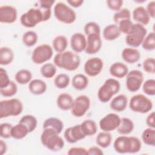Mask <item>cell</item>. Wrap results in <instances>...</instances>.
I'll return each instance as SVG.
<instances>
[{"instance_id":"obj_1","label":"cell","mask_w":155,"mask_h":155,"mask_svg":"<svg viewBox=\"0 0 155 155\" xmlns=\"http://www.w3.org/2000/svg\"><path fill=\"white\" fill-rule=\"evenodd\" d=\"M141 147L142 143L140 139L134 136H120L113 142L114 150L120 154L136 153L140 150Z\"/></svg>"},{"instance_id":"obj_2","label":"cell","mask_w":155,"mask_h":155,"mask_svg":"<svg viewBox=\"0 0 155 155\" xmlns=\"http://www.w3.org/2000/svg\"><path fill=\"white\" fill-rule=\"evenodd\" d=\"M53 62L58 68L72 71L79 68L81 58L76 53L68 50L58 53L54 57Z\"/></svg>"},{"instance_id":"obj_3","label":"cell","mask_w":155,"mask_h":155,"mask_svg":"<svg viewBox=\"0 0 155 155\" xmlns=\"http://www.w3.org/2000/svg\"><path fill=\"white\" fill-rule=\"evenodd\" d=\"M41 142L47 149L51 151H59L64 147V140L59 134L51 128H44L41 135Z\"/></svg>"},{"instance_id":"obj_4","label":"cell","mask_w":155,"mask_h":155,"mask_svg":"<svg viewBox=\"0 0 155 155\" xmlns=\"http://www.w3.org/2000/svg\"><path fill=\"white\" fill-rule=\"evenodd\" d=\"M23 104L18 98L2 100L0 102V118L17 116L23 111Z\"/></svg>"},{"instance_id":"obj_5","label":"cell","mask_w":155,"mask_h":155,"mask_svg":"<svg viewBox=\"0 0 155 155\" xmlns=\"http://www.w3.org/2000/svg\"><path fill=\"white\" fill-rule=\"evenodd\" d=\"M120 88L119 82L113 78L107 79L97 91L98 99L102 103L109 102L111 97L117 93Z\"/></svg>"},{"instance_id":"obj_6","label":"cell","mask_w":155,"mask_h":155,"mask_svg":"<svg viewBox=\"0 0 155 155\" xmlns=\"http://www.w3.org/2000/svg\"><path fill=\"white\" fill-rule=\"evenodd\" d=\"M54 15L57 20L66 24L73 23L76 19L74 10L62 2H58L54 5Z\"/></svg>"},{"instance_id":"obj_7","label":"cell","mask_w":155,"mask_h":155,"mask_svg":"<svg viewBox=\"0 0 155 155\" xmlns=\"http://www.w3.org/2000/svg\"><path fill=\"white\" fill-rule=\"evenodd\" d=\"M147 34L146 28L139 24H133L131 31L126 35L125 41L126 44L133 48L139 47Z\"/></svg>"},{"instance_id":"obj_8","label":"cell","mask_w":155,"mask_h":155,"mask_svg":"<svg viewBox=\"0 0 155 155\" xmlns=\"http://www.w3.org/2000/svg\"><path fill=\"white\" fill-rule=\"evenodd\" d=\"M130 108L134 112L139 113H147L153 108L151 101L142 94L133 95L129 102Z\"/></svg>"},{"instance_id":"obj_9","label":"cell","mask_w":155,"mask_h":155,"mask_svg":"<svg viewBox=\"0 0 155 155\" xmlns=\"http://www.w3.org/2000/svg\"><path fill=\"white\" fill-rule=\"evenodd\" d=\"M42 22H44L43 15L39 7L30 8L20 17L21 25L27 28H33Z\"/></svg>"},{"instance_id":"obj_10","label":"cell","mask_w":155,"mask_h":155,"mask_svg":"<svg viewBox=\"0 0 155 155\" xmlns=\"http://www.w3.org/2000/svg\"><path fill=\"white\" fill-rule=\"evenodd\" d=\"M53 48L50 45L40 44L33 50L31 60L36 64H41L50 60L53 56Z\"/></svg>"},{"instance_id":"obj_11","label":"cell","mask_w":155,"mask_h":155,"mask_svg":"<svg viewBox=\"0 0 155 155\" xmlns=\"http://www.w3.org/2000/svg\"><path fill=\"white\" fill-rule=\"evenodd\" d=\"M90 107V99L88 96L85 94L79 95L74 99L71 108V114L76 117H81L87 113Z\"/></svg>"},{"instance_id":"obj_12","label":"cell","mask_w":155,"mask_h":155,"mask_svg":"<svg viewBox=\"0 0 155 155\" xmlns=\"http://www.w3.org/2000/svg\"><path fill=\"white\" fill-rule=\"evenodd\" d=\"M126 87L131 92L138 91L143 82V75L142 71L137 70H133L128 71L126 76Z\"/></svg>"},{"instance_id":"obj_13","label":"cell","mask_w":155,"mask_h":155,"mask_svg":"<svg viewBox=\"0 0 155 155\" xmlns=\"http://www.w3.org/2000/svg\"><path fill=\"white\" fill-rule=\"evenodd\" d=\"M120 122V117L116 113L107 114L99 121L100 128L107 132L113 131L117 128Z\"/></svg>"},{"instance_id":"obj_14","label":"cell","mask_w":155,"mask_h":155,"mask_svg":"<svg viewBox=\"0 0 155 155\" xmlns=\"http://www.w3.org/2000/svg\"><path fill=\"white\" fill-rule=\"evenodd\" d=\"M103 67L102 60L98 57H93L86 61L84 66V70L88 76L94 77L100 74Z\"/></svg>"},{"instance_id":"obj_15","label":"cell","mask_w":155,"mask_h":155,"mask_svg":"<svg viewBox=\"0 0 155 155\" xmlns=\"http://www.w3.org/2000/svg\"><path fill=\"white\" fill-rule=\"evenodd\" d=\"M16 8L10 5L0 7V22L1 23L12 24L16 21L18 16Z\"/></svg>"},{"instance_id":"obj_16","label":"cell","mask_w":155,"mask_h":155,"mask_svg":"<svg viewBox=\"0 0 155 155\" xmlns=\"http://www.w3.org/2000/svg\"><path fill=\"white\" fill-rule=\"evenodd\" d=\"M102 42L101 35L92 34L87 36L85 52L88 54L97 53L101 48Z\"/></svg>"},{"instance_id":"obj_17","label":"cell","mask_w":155,"mask_h":155,"mask_svg":"<svg viewBox=\"0 0 155 155\" xmlns=\"http://www.w3.org/2000/svg\"><path fill=\"white\" fill-rule=\"evenodd\" d=\"M64 136L66 141L70 143H74L86 137L81 130L80 124L67 128L64 131Z\"/></svg>"},{"instance_id":"obj_18","label":"cell","mask_w":155,"mask_h":155,"mask_svg":"<svg viewBox=\"0 0 155 155\" xmlns=\"http://www.w3.org/2000/svg\"><path fill=\"white\" fill-rule=\"evenodd\" d=\"M87 44V38L80 32L72 35L70 38V45L75 53H81L85 50Z\"/></svg>"},{"instance_id":"obj_19","label":"cell","mask_w":155,"mask_h":155,"mask_svg":"<svg viewBox=\"0 0 155 155\" xmlns=\"http://www.w3.org/2000/svg\"><path fill=\"white\" fill-rule=\"evenodd\" d=\"M133 19L137 24H141L143 26L147 25L150 20L146 8L143 6H137L133 11Z\"/></svg>"},{"instance_id":"obj_20","label":"cell","mask_w":155,"mask_h":155,"mask_svg":"<svg viewBox=\"0 0 155 155\" xmlns=\"http://www.w3.org/2000/svg\"><path fill=\"white\" fill-rule=\"evenodd\" d=\"M141 56L140 51L136 48L127 47L122 51V59L128 64H134L139 61Z\"/></svg>"},{"instance_id":"obj_21","label":"cell","mask_w":155,"mask_h":155,"mask_svg":"<svg viewBox=\"0 0 155 155\" xmlns=\"http://www.w3.org/2000/svg\"><path fill=\"white\" fill-rule=\"evenodd\" d=\"M128 105L127 97L124 94H120L111 101L110 107L111 109L116 112H122L124 111Z\"/></svg>"},{"instance_id":"obj_22","label":"cell","mask_w":155,"mask_h":155,"mask_svg":"<svg viewBox=\"0 0 155 155\" xmlns=\"http://www.w3.org/2000/svg\"><path fill=\"white\" fill-rule=\"evenodd\" d=\"M110 74L116 78H123L127 76L128 73V67L120 62H114L110 67Z\"/></svg>"},{"instance_id":"obj_23","label":"cell","mask_w":155,"mask_h":155,"mask_svg":"<svg viewBox=\"0 0 155 155\" xmlns=\"http://www.w3.org/2000/svg\"><path fill=\"white\" fill-rule=\"evenodd\" d=\"M74 99L71 94L67 93H62L58 95L56 99V104L58 108L62 110L67 111L71 110Z\"/></svg>"},{"instance_id":"obj_24","label":"cell","mask_w":155,"mask_h":155,"mask_svg":"<svg viewBox=\"0 0 155 155\" xmlns=\"http://www.w3.org/2000/svg\"><path fill=\"white\" fill-rule=\"evenodd\" d=\"M46 83L39 79L31 80L28 84V90L31 93L35 95H41L44 94L47 90Z\"/></svg>"},{"instance_id":"obj_25","label":"cell","mask_w":155,"mask_h":155,"mask_svg":"<svg viewBox=\"0 0 155 155\" xmlns=\"http://www.w3.org/2000/svg\"><path fill=\"white\" fill-rule=\"evenodd\" d=\"M121 33L116 24H110L107 25L103 30L102 35L107 41H113L118 38Z\"/></svg>"},{"instance_id":"obj_26","label":"cell","mask_w":155,"mask_h":155,"mask_svg":"<svg viewBox=\"0 0 155 155\" xmlns=\"http://www.w3.org/2000/svg\"><path fill=\"white\" fill-rule=\"evenodd\" d=\"M134 127L133 120L128 117L120 118V122L117 128V131L121 135H127L131 133Z\"/></svg>"},{"instance_id":"obj_27","label":"cell","mask_w":155,"mask_h":155,"mask_svg":"<svg viewBox=\"0 0 155 155\" xmlns=\"http://www.w3.org/2000/svg\"><path fill=\"white\" fill-rule=\"evenodd\" d=\"M14 59V53L8 47L4 46L0 48V64L7 65L12 62Z\"/></svg>"},{"instance_id":"obj_28","label":"cell","mask_w":155,"mask_h":155,"mask_svg":"<svg viewBox=\"0 0 155 155\" xmlns=\"http://www.w3.org/2000/svg\"><path fill=\"white\" fill-rule=\"evenodd\" d=\"M42 128L43 129L47 128H53L60 134L64 128V124L61 119L55 117H51L44 121Z\"/></svg>"},{"instance_id":"obj_29","label":"cell","mask_w":155,"mask_h":155,"mask_svg":"<svg viewBox=\"0 0 155 155\" xmlns=\"http://www.w3.org/2000/svg\"><path fill=\"white\" fill-rule=\"evenodd\" d=\"M28 133H30V132L28 128L24 124L19 122L13 126L11 130L12 137L17 140L24 138Z\"/></svg>"},{"instance_id":"obj_30","label":"cell","mask_w":155,"mask_h":155,"mask_svg":"<svg viewBox=\"0 0 155 155\" xmlns=\"http://www.w3.org/2000/svg\"><path fill=\"white\" fill-rule=\"evenodd\" d=\"M73 87L77 90H83L88 85V78L83 74H75L71 81Z\"/></svg>"},{"instance_id":"obj_31","label":"cell","mask_w":155,"mask_h":155,"mask_svg":"<svg viewBox=\"0 0 155 155\" xmlns=\"http://www.w3.org/2000/svg\"><path fill=\"white\" fill-rule=\"evenodd\" d=\"M81 128L85 136H90L96 133L97 127L96 122L91 119L84 120L81 124Z\"/></svg>"},{"instance_id":"obj_32","label":"cell","mask_w":155,"mask_h":155,"mask_svg":"<svg viewBox=\"0 0 155 155\" xmlns=\"http://www.w3.org/2000/svg\"><path fill=\"white\" fill-rule=\"evenodd\" d=\"M68 45L67 38L64 35L56 36L52 42L53 48L57 53H61L65 51Z\"/></svg>"},{"instance_id":"obj_33","label":"cell","mask_w":155,"mask_h":155,"mask_svg":"<svg viewBox=\"0 0 155 155\" xmlns=\"http://www.w3.org/2000/svg\"><path fill=\"white\" fill-rule=\"evenodd\" d=\"M112 140V136L110 132L102 131L100 132L96 136V142L97 145L103 148L108 147Z\"/></svg>"},{"instance_id":"obj_34","label":"cell","mask_w":155,"mask_h":155,"mask_svg":"<svg viewBox=\"0 0 155 155\" xmlns=\"http://www.w3.org/2000/svg\"><path fill=\"white\" fill-rule=\"evenodd\" d=\"M32 74L31 71L27 69H21L17 71L15 79L16 82L21 85H25L31 81Z\"/></svg>"},{"instance_id":"obj_35","label":"cell","mask_w":155,"mask_h":155,"mask_svg":"<svg viewBox=\"0 0 155 155\" xmlns=\"http://www.w3.org/2000/svg\"><path fill=\"white\" fill-rule=\"evenodd\" d=\"M38 36L37 33L33 30L27 31L22 36V41L23 44L28 47L35 45L38 41Z\"/></svg>"},{"instance_id":"obj_36","label":"cell","mask_w":155,"mask_h":155,"mask_svg":"<svg viewBox=\"0 0 155 155\" xmlns=\"http://www.w3.org/2000/svg\"><path fill=\"white\" fill-rule=\"evenodd\" d=\"M142 140L147 145L154 147L155 145V129L147 128L142 133Z\"/></svg>"},{"instance_id":"obj_37","label":"cell","mask_w":155,"mask_h":155,"mask_svg":"<svg viewBox=\"0 0 155 155\" xmlns=\"http://www.w3.org/2000/svg\"><path fill=\"white\" fill-rule=\"evenodd\" d=\"M19 122L25 125L30 133H31L36 129L38 124L37 119L31 114L24 115L21 118Z\"/></svg>"},{"instance_id":"obj_38","label":"cell","mask_w":155,"mask_h":155,"mask_svg":"<svg viewBox=\"0 0 155 155\" xmlns=\"http://www.w3.org/2000/svg\"><path fill=\"white\" fill-rule=\"evenodd\" d=\"M41 75L45 78H52L56 73V68L54 64L51 63L44 64L40 69Z\"/></svg>"},{"instance_id":"obj_39","label":"cell","mask_w":155,"mask_h":155,"mask_svg":"<svg viewBox=\"0 0 155 155\" xmlns=\"http://www.w3.org/2000/svg\"><path fill=\"white\" fill-rule=\"evenodd\" d=\"M142 48L147 51L154 50L155 48V33L154 31L150 32L145 37L142 43Z\"/></svg>"},{"instance_id":"obj_40","label":"cell","mask_w":155,"mask_h":155,"mask_svg":"<svg viewBox=\"0 0 155 155\" xmlns=\"http://www.w3.org/2000/svg\"><path fill=\"white\" fill-rule=\"evenodd\" d=\"M70 83L69 76L65 73L59 74L54 79V84L55 87L59 89H64L68 87Z\"/></svg>"},{"instance_id":"obj_41","label":"cell","mask_w":155,"mask_h":155,"mask_svg":"<svg viewBox=\"0 0 155 155\" xmlns=\"http://www.w3.org/2000/svg\"><path fill=\"white\" fill-rule=\"evenodd\" d=\"M113 19L116 25L122 20L131 19V13L130 10L127 8H121L114 14Z\"/></svg>"},{"instance_id":"obj_42","label":"cell","mask_w":155,"mask_h":155,"mask_svg":"<svg viewBox=\"0 0 155 155\" xmlns=\"http://www.w3.org/2000/svg\"><path fill=\"white\" fill-rule=\"evenodd\" d=\"M18 91V86L16 84L11 81L9 85L5 88H0V93L4 97H12L16 94Z\"/></svg>"},{"instance_id":"obj_43","label":"cell","mask_w":155,"mask_h":155,"mask_svg":"<svg viewBox=\"0 0 155 155\" xmlns=\"http://www.w3.org/2000/svg\"><path fill=\"white\" fill-rule=\"evenodd\" d=\"M84 32L87 36L92 34L101 35V27L95 22H89L87 23L84 28Z\"/></svg>"},{"instance_id":"obj_44","label":"cell","mask_w":155,"mask_h":155,"mask_svg":"<svg viewBox=\"0 0 155 155\" xmlns=\"http://www.w3.org/2000/svg\"><path fill=\"white\" fill-rule=\"evenodd\" d=\"M143 91L148 96H154L155 94V80L150 79L145 81L142 85Z\"/></svg>"},{"instance_id":"obj_45","label":"cell","mask_w":155,"mask_h":155,"mask_svg":"<svg viewBox=\"0 0 155 155\" xmlns=\"http://www.w3.org/2000/svg\"><path fill=\"white\" fill-rule=\"evenodd\" d=\"M143 70L150 74L155 73V60L153 58H148L145 59L142 64Z\"/></svg>"},{"instance_id":"obj_46","label":"cell","mask_w":155,"mask_h":155,"mask_svg":"<svg viewBox=\"0 0 155 155\" xmlns=\"http://www.w3.org/2000/svg\"><path fill=\"white\" fill-rule=\"evenodd\" d=\"M133 24L131 19H124L120 21L117 25L120 33L127 35L132 29Z\"/></svg>"},{"instance_id":"obj_47","label":"cell","mask_w":155,"mask_h":155,"mask_svg":"<svg viewBox=\"0 0 155 155\" xmlns=\"http://www.w3.org/2000/svg\"><path fill=\"white\" fill-rule=\"evenodd\" d=\"M13 125L9 123H2L0 125V136L3 139L12 137L11 130Z\"/></svg>"},{"instance_id":"obj_48","label":"cell","mask_w":155,"mask_h":155,"mask_svg":"<svg viewBox=\"0 0 155 155\" xmlns=\"http://www.w3.org/2000/svg\"><path fill=\"white\" fill-rule=\"evenodd\" d=\"M11 80L7 74V71L3 68H0V88H3L8 86Z\"/></svg>"},{"instance_id":"obj_49","label":"cell","mask_w":155,"mask_h":155,"mask_svg":"<svg viewBox=\"0 0 155 155\" xmlns=\"http://www.w3.org/2000/svg\"><path fill=\"white\" fill-rule=\"evenodd\" d=\"M106 3L110 10L117 12L121 9L124 1L122 0H107Z\"/></svg>"},{"instance_id":"obj_50","label":"cell","mask_w":155,"mask_h":155,"mask_svg":"<svg viewBox=\"0 0 155 155\" xmlns=\"http://www.w3.org/2000/svg\"><path fill=\"white\" fill-rule=\"evenodd\" d=\"M67 154L68 155H88V150L84 147H74L70 148Z\"/></svg>"},{"instance_id":"obj_51","label":"cell","mask_w":155,"mask_h":155,"mask_svg":"<svg viewBox=\"0 0 155 155\" xmlns=\"http://www.w3.org/2000/svg\"><path fill=\"white\" fill-rule=\"evenodd\" d=\"M146 10L150 17V18L154 19L155 17V1H151L148 2L147 5Z\"/></svg>"},{"instance_id":"obj_52","label":"cell","mask_w":155,"mask_h":155,"mask_svg":"<svg viewBox=\"0 0 155 155\" xmlns=\"http://www.w3.org/2000/svg\"><path fill=\"white\" fill-rule=\"evenodd\" d=\"M154 116H155V113L154 111H152L148 114V116L146 119V124L147 126L150 128H155Z\"/></svg>"},{"instance_id":"obj_53","label":"cell","mask_w":155,"mask_h":155,"mask_svg":"<svg viewBox=\"0 0 155 155\" xmlns=\"http://www.w3.org/2000/svg\"><path fill=\"white\" fill-rule=\"evenodd\" d=\"M88 155H103L104 152L98 147L96 146H92L90 147L88 149Z\"/></svg>"},{"instance_id":"obj_54","label":"cell","mask_w":155,"mask_h":155,"mask_svg":"<svg viewBox=\"0 0 155 155\" xmlns=\"http://www.w3.org/2000/svg\"><path fill=\"white\" fill-rule=\"evenodd\" d=\"M67 2L70 5L74 8L81 7L84 3V1L82 0H67Z\"/></svg>"},{"instance_id":"obj_55","label":"cell","mask_w":155,"mask_h":155,"mask_svg":"<svg viewBox=\"0 0 155 155\" xmlns=\"http://www.w3.org/2000/svg\"><path fill=\"white\" fill-rule=\"evenodd\" d=\"M7 150V145L5 142L2 139L0 140V154L3 155L5 154Z\"/></svg>"}]
</instances>
